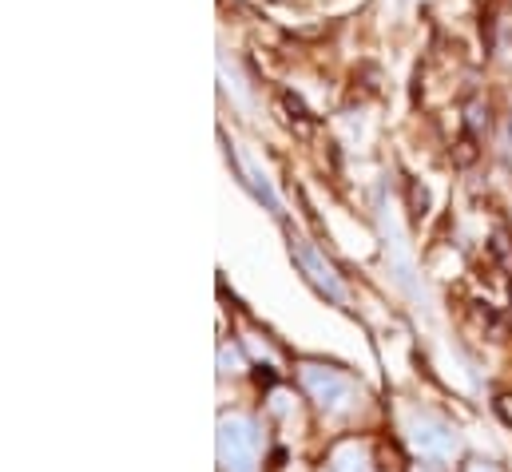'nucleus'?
I'll return each instance as SVG.
<instances>
[{"label":"nucleus","mask_w":512,"mask_h":472,"mask_svg":"<svg viewBox=\"0 0 512 472\" xmlns=\"http://www.w3.org/2000/svg\"><path fill=\"white\" fill-rule=\"evenodd\" d=\"M302 385H306V393L318 401V409L326 417H350V413L362 409V389L342 369H330V365H314L310 361V365H302Z\"/></svg>","instance_id":"nucleus-1"},{"label":"nucleus","mask_w":512,"mask_h":472,"mask_svg":"<svg viewBox=\"0 0 512 472\" xmlns=\"http://www.w3.org/2000/svg\"><path fill=\"white\" fill-rule=\"evenodd\" d=\"M219 465L223 472H258L255 421H247L239 413L219 417Z\"/></svg>","instance_id":"nucleus-2"},{"label":"nucleus","mask_w":512,"mask_h":472,"mask_svg":"<svg viewBox=\"0 0 512 472\" xmlns=\"http://www.w3.org/2000/svg\"><path fill=\"white\" fill-rule=\"evenodd\" d=\"M405 433H409L413 453L425 457V461H453L461 453L457 429L445 417H437V413H413L409 425H405Z\"/></svg>","instance_id":"nucleus-3"},{"label":"nucleus","mask_w":512,"mask_h":472,"mask_svg":"<svg viewBox=\"0 0 512 472\" xmlns=\"http://www.w3.org/2000/svg\"><path fill=\"white\" fill-rule=\"evenodd\" d=\"M294 258L302 262V270L310 274V282H314L322 294H330L334 302H346V286H342V278L334 274V266H330V262H326L310 242H302V238H298V242H294Z\"/></svg>","instance_id":"nucleus-4"},{"label":"nucleus","mask_w":512,"mask_h":472,"mask_svg":"<svg viewBox=\"0 0 512 472\" xmlns=\"http://www.w3.org/2000/svg\"><path fill=\"white\" fill-rule=\"evenodd\" d=\"M334 472H374V465H370L366 449H358V445H342V449L334 453Z\"/></svg>","instance_id":"nucleus-5"},{"label":"nucleus","mask_w":512,"mask_h":472,"mask_svg":"<svg viewBox=\"0 0 512 472\" xmlns=\"http://www.w3.org/2000/svg\"><path fill=\"white\" fill-rule=\"evenodd\" d=\"M219 361H223V373H235V369L243 365V361H239V354H235V350H223V354H219Z\"/></svg>","instance_id":"nucleus-6"},{"label":"nucleus","mask_w":512,"mask_h":472,"mask_svg":"<svg viewBox=\"0 0 512 472\" xmlns=\"http://www.w3.org/2000/svg\"><path fill=\"white\" fill-rule=\"evenodd\" d=\"M469 472H497V469H493V465H473Z\"/></svg>","instance_id":"nucleus-7"},{"label":"nucleus","mask_w":512,"mask_h":472,"mask_svg":"<svg viewBox=\"0 0 512 472\" xmlns=\"http://www.w3.org/2000/svg\"><path fill=\"white\" fill-rule=\"evenodd\" d=\"M417 472H429V469H417Z\"/></svg>","instance_id":"nucleus-8"}]
</instances>
